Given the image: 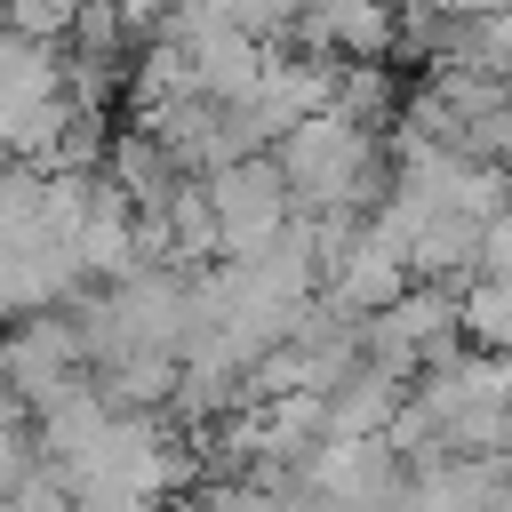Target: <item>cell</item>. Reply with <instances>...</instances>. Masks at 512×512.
<instances>
[{
  "instance_id": "7",
  "label": "cell",
  "mask_w": 512,
  "mask_h": 512,
  "mask_svg": "<svg viewBox=\"0 0 512 512\" xmlns=\"http://www.w3.org/2000/svg\"><path fill=\"white\" fill-rule=\"evenodd\" d=\"M88 0H8V32H48V40H72Z\"/></svg>"
},
{
  "instance_id": "4",
  "label": "cell",
  "mask_w": 512,
  "mask_h": 512,
  "mask_svg": "<svg viewBox=\"0 0 512 512\" xmlns=\"http://www.w3.org/2000/svg\"><path fill=\"white\" fill-rule=\"evenodd\" d=\"M408 392H416V376L408 368H392V360H376V352H360L320 400H328V432H344V440H368V432H392V416L408 408Z\"/></svg>"
},
{
  "instance_id": "1",
  "label": "cell",
  "mask_w": 512,
  "mask_h": 512,
  "mask_svg": "<svg viewBox=\"0 0 512 512\" xmlns=\"http://www.w3.org/2000/svg\"><path fill=\"white\" fill-rule=\"evenodd\" d=\"M272 152H280V176L296 192V216H368L392 192V144L336 104L296 120Z\"/></svg>"
},
{
  "instance_id": "5",
  "label": "cell",
  "mask_w": 512,
  "mask_h": 512,
  "mask_svg": "<svg viewBox=\"0 0 512 512\" xmlns=\"http://www.w3.org/2000/svg\"><path fill=\"white\" fill-rule=\"evenodd\" d=\"M496 488H504V456L448 448V456H424L408 472L400 512H496Z\"/></svg>"
},
{
  "instance_id": "2",
  "label": "cell",
  "mask_w": 512,
  "mask_h": 512,
  "mask_svg": "<svg viewBox=\"0 0 512 512\" xmlns=\"http://www.w3.org/2000/svg\"><path fill=\"white\" fill-rule=\"evenodd\" d=\"M208 208L224 232V256H256L296 224V192L280 176V152H240L224 168H208Z\"/></svg>"
},
{
  "instance_id": "3",
  "label": "cell",
  "mask_w": 512,
  "mask_h": 512,
  "mask_svg": "<svg viewBox=\"0 0 512 512\" xmlns=\"http://www.w3.org/2000/svg\"><path fill=\"white\" fill-rule=\"evenodd\" d=\"M448 344H464V288L456 280H416L408 296H392L376 320H368V352L392 360V368H432Z\"/></svg>"
},
{
  "instance_id": "6",
  "label": "cell",
  "mask_w": 512,
  "mask_h": 512,
  "mask_svg": "<svg viewBox=\"0 0 512 512\" xmlns=\"http://www.w3.org/2000/svg\"><path fill=\"white\" fill-rule=\"evenodd\" d=\"M464 336L512 352V272H472L464 280Z\"/></svg>"
}]
</instances>
